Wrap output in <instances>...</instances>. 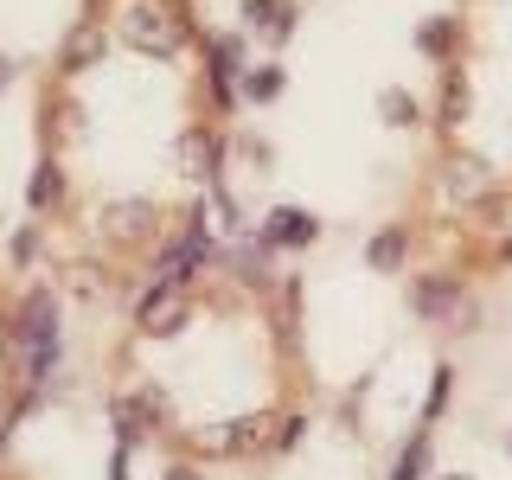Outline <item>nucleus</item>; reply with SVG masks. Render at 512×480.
<instances>
[{
    "instance_id": "6e6552de",
    "label": "nucleus",
    "mask_w": 512,
    "mask_h": 480,
    "mask_svg": "<svg viewBox=\"0 0 512 480\" xmlns=\"http://www.w3.org/2000/svg\"><path fill=\"white\" fill-rule=\"evenodd\" d=\"M506 455H512V429H506Z\"/></svg>"
},
{
    "instance_id": "f257e3e1",
    "label": "nucleus",
    "mask_w": 512,
    "mask_h": 480,
    "mask_svg": "<svg viewBox=\"0 0 512 480\" xmlns=\"http://www.w3.org/2000/svg\"><path fill=\"white\" fill-rule=\"evenodd\" d=\"M423 199L448 231L512 256V0H455Z\"/></svg>"
},
{
    "instance_id": "0eeeda50",
    "label": "nucleus",
    "mask_w": 512,
    "mask_h": 480,
    "mask_svg": "<svg viewBox=\"0 0 512 480\" xmlns=\"http://www.w3.org/2000/svg\"><path fill=\"white\" fill-rule=\"evenodd\" d=\"M442 480H474V474H442Z\"/></svg>"
},
{
    "instance_id": "423d86ee",
    "label": "nucleus",
    "mask_w": 512,
    "mask_h": 480,
    "mask_svg": "<svg viewBox=\"0 0 512 480\" xmlns=\"http://www.w3.org/2000/svg\"><path fill=\"white\" fill-rule=\"evenodd\" d=\"M378 109H384V122H397V128L423 122V109H416V96H410V90H384V96H378Z\"/></svg>"
},
{
    "instance_id": "20e7f679",
    "label": "nucleus",
    "mask_w": 512,
    "mask_h": 480,
    "mask_svg": "<svg viewBox=\"0 0 512 480\" xmlns=\"http://www.w3.org/2000/svg\"><path fill=\"white\" fill-rule=\"evenodd\" d=\"M244 20H250V32H263V39L282 45L288 32H295V0H250Z\"/></svg>"
},
{
    "instance_id": "7ed1b4c3",
    "label": "nucleus",
    "mask_w": 512,
    "mask_h": 480,
    "mask_svg": "<svg viewBox=\"0 0 512 480\" xmlns=\"http://www.w3.org/2000/svg\"><path fill=\"white\" fill-rule=\"evenodd\" d=\"M410 250H416L410 224H384V231L372 237V250H365V263H372L378 276H397V269H410Z\"/></svg>"
},
{
    "instance_id": "39448f33",
    "label": "nucleus",
    "mask_w": 512,
    "mask_h": 480,
    "mask_svg": "<svg viewBox=\"0 0 512 480\" xmlns=\"http://www.w3.org/2000/svg\"><path fill=\"white\" fill-rule=\"evenodd\" d=\"M282 96V64H250L244 71V103H276Z\"/></svg>"
},
{
    "instance_id": "f03ea898",
    "label": "nucleus",
    "mask_w": 512,
    "mask_h": 480,
    "mask_svg": "<svg viewBox=\"0 0 512 480\" xmlns=\"http://www.w3.org/2000/svg\"><path fill=\"white\" fill-rule=\"evenodd\" d=\"M256 244H269V250H314L320 244V218L301 212V205H276V212L263 218V231H256Z\"/></svg>"
}]
</instances>
